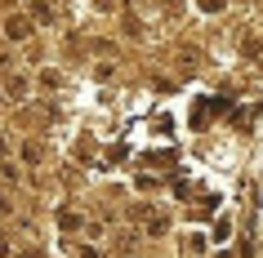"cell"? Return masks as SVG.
Returning a JSON list of instances; mask_svg holds the SVG:
<instances>
[{"label": "cell", "instance_id": "cell-1", "mask_svg": "<svg viewBox=\"0 0 263 258\" xmlns=\"http://www.w3.org/2000/svg\"><path fill=\"white\" fill-rule=\"evenodd\" d=\"M5 36H9V41H27L31 23H27V18H9V23H5Z\"/></svg>", "mask_w": 263, "mask_h": 258}, {"label": "cell", "instance_id": "cell-2", "mask_svg": "<svg viewBox=\"0 0 263 258\" xmlns=\"http://www.w3.org/2000/svg\"><path fill=\"white\" fill-rule=\"evenodd\" d=\"M58 227H63V231H81V227H85V218H81V214H71V209H63V214H58Z\"/></svg>", "mask_w": 263, "mask_h": 258}, {"label": "cell", "instance_id": "cell-3", "mask_svg": "<svg viewBox=\"0 0 263 258\" xmlns=\"http://www.w3.org/2000/svg\"><path fill=\"white\" fill-rule=\"evenodd\" d=\"M5 94L9 98H27V81H23V76H9V81H5Z\"/></svg>", "mask_w": 263, "mask_h": 258}, {"label": "cell", "instance_id": "cell-4", "mask_svg": "<svg viewBox=\"0 0 263 258\" xmlns=\"http://www.w3.org/2000/svg\"><path fill=\"white\" fill-rule=\"evenodd\" d=\"M31 18H41V23H49V18H54V9H49L45 0H36V5H31Z\"/></svg>", "mask_w": 263, "mask_h": 258}, {"label": "cell", "instance_id": "cell-5", "mask_svg": "<svg viewBox=\"0 0 263 258\" xmlns=\"http://www.w3.org/2000/svg\"><path fill=\"white\" fill-rule=\"evenodd\" d=\"M228 231H232V223H228V218H219V223H214V241H228Z\"/></svg>", "mask_w": 263, "mask_h": 258}, {"label": "cell", "instance_id": "cell-6", "mask_svg": "<svg viewBox=\"0 0 263 258\" xmlns=\"http://www.w3.org/2000/svg\"><path fill=\"white\" fill-rule=\"evenodd\" d=\"M147 161H152V165H170V161H174V151H152Z\"/></svg>", "mask_w": 263, "mask_h": 258}, {"label": "cell", "instance_id": "cell-7", "mask_svg": "<svg viewBox=\"0 0 263 258\" xmlns=\"http://www.w3.org/2000/svg\"><path fill=\"white\" fill-rule=\"evenodd\" d=\"M23 161L36 165V161H41V147H31V143H27V147H23Z\"/></svg>", "mask_w": 263, "mask_h": 258}, {"label": "cell", "instance_id": "cell-8", "mask_svg": "<svg viewBox=\"0 0 263 258\" xmlns=\"http://www.w3.org/2000/svg\"><path fill=\"white\" fill-rule=\"evenodd\" d=\"M41 85H49V89H58L63 81H58V71H41Z\"/></svg>", "mask_w": 263, "mask_h": 258}, {"label": "cell", "instance_id": "cell-9", "mask_svg": "<svg viewBox=\"0 0 263 258\" xmlns=\"http://www.w3.org/2000/svg\"><path fill=\"white\" fill-rule=\"evenodd\" d=\"M156 183H161V178H156V174H139V187H143V191H152Z\"/></svg>", "mask_w": 263, "mask_h": 258}, {"label": "cell", "instance_id": "cell-10", "mask_svg": "<svg viewBox=\"0 0 263 258\" xmlns=\"http://www.w3.org/2000/svg\"><path fill=\"white\" fill-rule=\"evenodd\" d=\"M223 5H228V0H201V9H205V14H219Z\"/></svg>", "mask_w": 263, "mask_h": 258}, {"label": "cell", "instance_id": "cell-11", "mask_svg": "<svg viewBox=\"0 0 263 258\" xmlns=\"http://www.w3.org/2000/svg\"><path fill=\"white\" fill-rule=\"evenodd\" d=\"M9 209H14V205H9V196H0V214H9Z\"/></svg>", "mask_w": 263, "mask_h": 258}, {"label": "cell", "instance_id": "cell-12", "mask_svg": "<svg viewBox=\"0 0 263 258\" xmlns=\"http://www.w3.org/2000/svg\"><path fill=\"white\" fill-rule=\"evenodd\" d=\"M94 5H98V9H111V5H116V0H94Z\"/></svg>", "mask_w": 263, "mask_h": 258}, {"label": "cell", "instance_id": "cell-13", "mask_svg": "<svg viewBox=\"0 0 263 258\" xmlns=\"http://www.w3.org/2000/svg\"><path fill=\"white\" fill-rule=\"evenodd\" d=\"M0 254H9V241H5V236H0Z\"/></svg>", "mask_w": 263, "mask_h": 258}, {"label": "cell", "instance_id": "cell-14", "mask_svg": "<svg viewBox=\"0 0 263 258\" xmlns=\"http://www.w3.org/2000/svg\"><path fill=\"white\" fill-rule=\"evenodd\" d=\"M5 147H9V143H5V138H0V151H5Z\"/></svg>", "mask_w": 263, "mask_h": 258}]
</instances>
